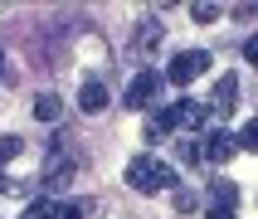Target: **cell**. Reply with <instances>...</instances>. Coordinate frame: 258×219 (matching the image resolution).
I'll return each instance as SVG.
<instances>
[{
	"instance_id": "cell-9",
	"label": "cell",
	"mask_w": 258,
	"mask_h": 219,
	"mask_svg": "<svg viewBox=\"0 0 258 219\" xmlns=\"http://www.w3.org/2000/svg\"><path fill=\"white\" fill-rule=\"evenodd\" d=\"M151 44H161V25H156V20L137 25V54H151Z\"/></svg>"
},
{
	"instance_id": "cell-14",
	"label": "cell",
	"mask_w": 258,
	"mask_h": 219,
	"mask_svg": "<svg viewBox=\"0 0 258 219\" xmlns=\"http://www.w3.org/2000/svg\"><path fill=\"white\" fill-rule=\"evenodd\" d=\"M239 146L258 151V117H248V122H244V131H239Z\"/></svg>"
},
{
	"instance_id": "cell-13",
	"label": "cell",
	"mask_w": 258,
	"mask_h": 219,
	"mask_svg": "<svg viewBox=\"0 0 258 219\" xmlns=\"http://www.w3.org/2000/svg\"><path fill=\"white\" fill-rule=\"evenodd\" d=\"M171 209H175V214H195V195H190V190H175V195H171Z\"/></svg>"
},
{
	"instance_id": "cell-2",
	"label": "cell",
	"mask_w": 258,
	"mask_h": 219,
	"mask_svg": "<svg viewBox=\"0 0 258 219\" xmlns=\"http://www.w3.org/2000/svg\"><path fill=\"white\" fill-rule=\"evenodd\" d=\"M205 68H210V49H180V54L171 58V68H166V83L185 88V83H195Z\"/></svg>"
},
{
	"instance_id": "cell-1",
	"label": "cell",
	"mask_w": 258,
	"mask_h": 219,
	"mask_svg": "<svg viewBox=\"0 0 258 219\" xmlns=\"http://www.w3.org/2000/svg\"><path fill=\"white\" fill-rule=\"evenodd\" d=\"M127 185L142 190V195H151V190H175V171H171V166H161L156 156H137L127 166Z\"/></svg>"
},
{
	"instance_id": "cell-17",
	"label": "cell",
	"mask_w": 258,
	"mask_h": 219,
	"mask_svg": "<svg viewBox=\"0 0 258 219\" xmlns=\"http://www.w3.org/2000/svg\"><path fill=\"white\" fill-rule=\"evenodd\" d=\"M15 151H20V141H15V136H5V141H0V161H5V156H15Z\"/></svg>"
},
{
	"instance_id": "cell-15",
	"label": "cell",
	"mask_w": 258,
	"mask_h": 219,
	"mask_svg": "<svg viewBox=\"0 0 258 219\" xmlns=\"http://www.w3.org/2000/svg\"><path fill=\"white\" fill-rule=\"evenodd\" d=\"M244 58H248V63H258V34H248V39H244Z\"/></svg>"
},
{
	"instance_id": "cell-3",
	"label": "cell",
	"mask_w": 258,
	"mask_h": 219,
	"mask_svg": "<svg viewBox=\"0 0 258 219\" xmlns=\"http://www.w3.org/2000/svg\"><path fill=\"white\" fill-rule=\"evenodd\" d=\"M161 83H166V78H161V73H137V78H132V88H127V107H151V102H156V93H161Z\"/></svg>"
},
{
	"instance_id": "cell-16",
	"label": "cell",
	"mask_w": 258,
	"mask_h": 219,
	"mask_svg": "<svg viewBox=\"0 0 258 219\" xmlns=\"http://www.w3.org/2000/svg\"><path fill=\"white\" fill-rule=\"evenodd\" d=\"M58 219H83V204H63V209H58Z\"/></svg>"
},
{
	"instance_id": "cell-10",
	"label": "cell",
	"mask_w": 258,
	"mask_h": 219,
	"mask_svg": "<svg viewBox=\"0 0 258 219\" xmlns=\"http://www.w3.org/2000/svg\"><path fill=\"white\" fill-rule=\"evenodd\" d=\"M190 15H195L200 25H215V20H219V5H210V0H195V5H190Z\"/></svg>"
},
{
	"instance_id": "cell-5",
	"label": "cell",
	"mask_w": 258,
	"mask_h": 219,
	"mask_svg": "<svg viewBox=\"0 0 258 219\" xmlns=\"http://www.w3.org/2000/svg\"><path fill=\"white\" fill-rule=\"evenodd\" d=\"M234 151H239V141H234V136H229L224 127H215V131H210V141H205V161H215V166H224V161H229Z\"/></svg>"
},
{
	"instance_id": "cell-12",
	"label": "cell",
	"mask_w": 258,
	"mask_h": 219,
	"mask_svg": "<svg viewBox=\"0 0 258 219\" xmlns=\"http://www.w3.org/2000/svg\"><path fill=\"white\" fill-rule=\"evenodd\" d=\"M215 209H229V214H234V185H229V180H215Z\"/></svg>"
},
{
	"instance_id": "cell-18",
	"label": "cell",
	"mask_w": 258,
	"mask_h": 219,
	"mask_svg": "<svg viewBox=\"0 0 258 219\" xmlns=\"http://www.w3.org/2000/svg\"><path fill=\"white\" fill-rule=\"evenodd\" d=\"M234 15H239V20H258V5H239Z\"/></svg>"
},
{
	"instance_id": "cell-11",
	"label": "cell",
	"mask_w": 258,
	"mask_h": 219,
	"mask_svg": "<svg viewBox=\"0 0 258 219\" xmlns=\"http://www.w3.org/2000/svg\"><path fill=\"white\" fill-rule=\"evenodd\" d=\"M34 117H39V122H54V117H58V98H49V93H44V98L34 102Z\"/></svg>"
},
{
	"instance_id": "cell-19",
	"label": "cell",
	"mask_w": 258,
	"mask_h": 219,
	"mask_svg": "<svg viewBox=\"0 0 258 219\" xmlns=\"http://www.w3.org/2000/svg\"><path fill=\"white\" fill-rule=\"evenodd\" d=\"M205 219H234V214H229V209H210Z\"/></svg>"
},
{
	"instance_id": "cell-6",
	"label": "cell",
	"mask_w": 258,
	"mask_h": 219,
	"mask_svg": "<svg viewBox=\"0 0 258 219\" xmlns=\"http://www.w3.org/2000/svg\"><path fill=\"white\" fill-rule=\"evenodd\" d=\"M78 107H83V112H102V107H107V88H102L98 78H88V83L78 88Z\"/></svg>"
},
{
	"instance_id": "cell-4",
	"label": "cell",
	"mask_w": 258,
	"mask_h": 219,
	"mask_svg": "<svg viewBox=\"0 0 258 219\" xmlns=\"http://www.w3.org/2000/svg\"><path fill=\"white\" fill-rule=\"evenodd\" d=\"M234 102H239V78H234V73H219L215 93H210V107H215L219 117H229V112H234Z\"/></svg>"
},
{
	"instance_id": "cell-7",
	"label": "cell",
	"mask_w": 258,
	"mask_h": 219,
	"mask_svg": "<svg viewBox=\"0 0 258 219\" xmlns=\"http://www.w3.org/2000/svg\"><path fill=\"white\" fill-rule=\"evenodd\" d=\"M58 209H63V204H54L49 195H44V200L25 204V209H20V219H58Z\"/></svg>"
},
{
	"instance_id": "cell-8",
	"label": "cell",
	"mask_w": 258,
	"mask_h": 219,
	"mask_svg": "<svg viewBox=\"0 0 258 219\" xmlns=\"http://www.w3.org/2000/svg\"><path fill=\"white\" fill-rule=\"evenodd\" d=\"M69 180H73V166H49V171H44V185H49V195H54V190H69Z\"/></svg>"
}]
</instances>
